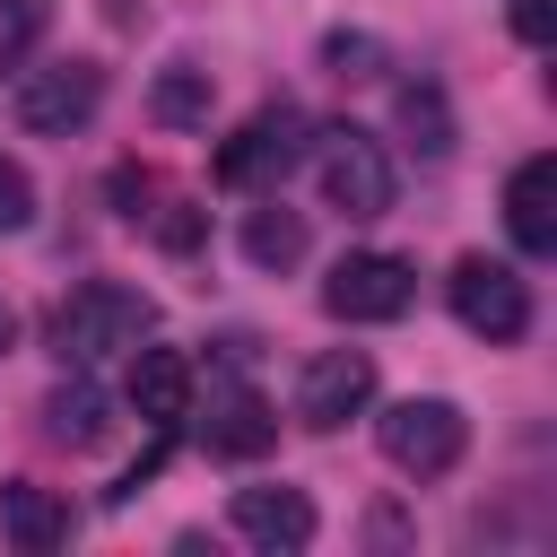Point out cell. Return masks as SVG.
<instances>
[{
	"mask_svg": "<svg viewBox=\"0 0 557 557\" xmlns=\"http://www.w3.org/2000/svg\"><path fill=\"white\" fill-rule=\"evenodd\" d=\"M157 331V305L139 296V287H122V278H87V287H70V305L52 313V348H61V366H104V357H122V348H139Z\"/></svg>",
	"mask_w": 557,
	"mask_h": 557,
	"instance_id": "1",
	"label": "cell"
},
{
	"mask_svg": "<svg viewBox=\"0 0 557 557\" xmlns=\"http://www.w3.org/2000/svg\"><path fill=\"white\" fill-rule=\"evenodd\" d=\"M444 296H453L461 331H479L487 348H513V339L531 331V278H522L513 261L461 252V261H453V278H444Z\"/></svg>",
	"mask_w": 557,
	"mask_h": 557,
	"instance_id": "2",
	"label": "cell"
},
{
	"mask_svg": "<svg viewBox=\"0 0 557 557\" xmlns=\"http://www.w3.org/2000/svg\"><path fill=\"white\" fill-rule=\"evenodd\" d=\"M374 444H383V461L392 470H409V479H444L461 453H470V418L453 409V400H392L383 418H374Z\"/></svg>",
	"mask_w": 557,
	"mask_h": 557,
	"instance_id": "3",
	"label": "cell"
},
{
	"mask_svg": "<svg viewBox=\"0 0 557 557\" xmlns=\"http://www.w3.org/2000/svg\"><path fill=\"white\" fill-rule=\"evenodd\" d=\"M313 183H322V200H331L339 218H383V209H392V157H383V139L357 131V122H339V131L313 139Z\"/></svg>",
	"mask_w": 557,
	"mask_h": 557,
	"instance_id": "4",
	"label": "cell"
},
{
	"mask_svg": "<svg viewBox=\"0 0 557 557\" xmlns=\"http://www.w3.org/2000/svg\"><path fill=\"white\" fill-rule=\"evenodd\" d=\"M96 104H104V70L96 61H44V70L17 78V131H35V139L87 131Z\"/></svg>",
	"mask_w": 557,
	"mask_h": 557,
	"instance_id": "5",
	"label": "cell"
},
{
	"mask_svg": "<svg viewBox=\"0 0 557 557\" xmlns=\"http://www.w3.org/2000/svg\"><path fill=\"white\" fill-rule=\"evenodd\" d=\"M409 296H418V270L400 252H339L322 278V313L339 322H400Z\"/></svg>",
	"mask_w": 557,
	"mask_h": 557,
	"instance_id": "6",
	"label": "cell"
},
{
	"mask_svg": "<svg viewBox=\"0 0 557 557\" xmlns=\"http://www.w3.org/2000/svg\"><path fill=\"white\" fill-rule=\"evenodd\" d=\"M296 157H305V113H296V104H261V113L218 148V183H226V191H270Z\"/></svg>",
	"mask_w": 557,
	"mask_h": 557,
	"instance_id": "7",
	"label": "cell"
},
{
	"mask_svg": "<svg viewBox=\"0 0 557 557\" xmlns=\"http://www.w3.org/2000/svg\"><path fill=\"white\" fill-rule=\"evenodd\" d=\"M366 400H374V357H366V348H322V357L296 374V426H313V435L366 418Z\"/></svg>",
	"mask_w": 557,
	"mask_h": 557,
	"instance_id": "8",
	"label": "cell"
},
{
	"mask_svg": "<svg viewBox=\"0 0 557 557\" xmlns=\"http://www.w3.org/2000/svg\"><path fill=\"white\" fill-rule=\"evenodd\" d=\"M505 226H513L522 261H548L557 252V157H522L505 174Z\"/></svg>",
	"mask_w": 557,
	"mask_h": 557,
	"instance_id": "9",
	"label": "cell"
},
{
	"mask_svg": "<svg viewBox=\"0 0 557 557\" xmlns=\"http://www.w3.org/2000/svg\"><path fill=\"white\" fill-rule=\"evenodd\" d=\"M235 531L270 557L313 548V496L305 487H235Z\"/></svg>",
	"mask_w": 557,
	"mask_h": 557,
	"instance_id": "10",
	"label": "cell"
},
{
	"mask_svg": "<svg viewBox=\"0 0 557 557\" xmlns=\"http://www.w3.org/2000/svg\"><path fill=\"white\" fill-rule=\"evenodd\" d=\"M131 409L157 435H174L191 418V357L183 348H131Z\"/></svg>",
	"mask_w": 557,
	"mask_h": 557,
	"instance_id": "11",
	"label": "cell"
},
{
	"mask_svg": "<svg viewBox=\"0 0 557 557\" xmlns=\"http://www.w3.org/2000/svg\"><path fill=\"white\" fill-rule=\"evenodd\" d=\"M0 531H9L26 557H52V548H70V496H52V487H35V479H9V487H0Z\"/></svg>",
	"mask_w": 557,
	"mask_h": 557,
	"instance_id": "12",
	"label": "cell"
},
{
	"mask_svg": "<svg viewBox=\"0 0 557 557\" xmlns=\"http://www.w3.org/2000/svg\"><path fill=\"white\" fill-rule=\"evenodd\" d=\"M44 435H52V444H70V453H87V444H104V435H113L104 392L87 383V366H70V383L44 400Z\"/></svg>",
	"mask_w": 557,
	"mask_h": 557,
	"instance_id": "13",
	"label": "cell"
},
{
	"mask_svg": "<svg viewBox=\"0 0 557 557\" xmlns=\"http://www.w3.org/2000/svg\"><path fill=\"white\" fill-rule=\"evenodd\" d=\"M392 122H400V139H409L418 157H453V96H444L435 78H400Z\"/></svg>",
	"mask_w": 557,
	"mask_h": 557,
	"instance_id": "14",
	"label": "cell"
},
{
	"mask_svg": "<svg viewBox=\"0 0 557 557\" xmlns=\"http://www.w3.org/2000/svg\"><path fill=\"white\" fill-rule=\"evenodd\" d=\"M278 444V418H270V400H252V392H226L218 409H209V453H226V461H252V453H270Z\"/></svg>",
	"mask_w": 557,
	"mask_h": 557,
	"instance_id": "15",
	"label": "cell"
},
{
	"mask_svg": "<svg viewBox=\"0 0 557 557\" xmlns=\"http://www.w3.org/2000/svg\"><path fill=\"white\" fill-rule=\"evenodd\" d=\"M209 70H191V61H174V70H157V87H148V113L165 122V131H200L209 122Z\"/></svg>",
	"mask_w": 557,
	"mask_h": 557,
	"instance_id": "16",
	"label": "cell"
},
{
	"mask_svg": "<svg viewBox=\"0 0 557 557\" xmlns=\"http://www.w3.org/2000/svg\"><path fill=\"white\" fill-rule=\"evenodd\" d=\"M244 261H252V270H296V261H305V218L278 209V200L252 209V218H244Z\"/></svg>",
	"mask_w": 557,
	"mask_h": 557,
	"instance_id": "17",
	"label": "cell"
},
{
	"mask_svg": "<svg viewBox=\"0 0 557 557\" xmlns=\"http://www.w3.org/2000/svg\"><path fill=\"white\" fill-rule=\"evenodd\" d=\"M322 70H331V78H383V44L357 35V26H331V35H322Z\"/></svg>",
	"mask_w": 557,
	"mask_h": 557,
	"instance_id": "18",
	"label": "cell"
},
{
	"mask_svg": "<svg viewBox=\"0 0 557 557\" xmlns=\"http://www.w3.org/2000/svg\"><path fill=\"white\" fill-rule=\"evenodd\" d=\"M17 226H35V183L17 157H0V235H17Z\"/></svg>",
	"mask_w": 557,
	"mask_h": 557,
	"instance_id": "19",
	"label": "cell"
},
{
	"mask_svg": "<svg viewBox=\"0 0 557 557\" xmlns=\"http://www.w3.org/2000/svg\"><path fill=\"white\" fill-rule=\"evenodd\" d=\"M148 218H157V244H165V252H191V244H200V209H191V200H165V209H148Z\"/></svg>",
	"mask_w": 557,
	"mask_h": 557,
	"instance_id": "20",
	"label": "cell"
},
{
	"mask_svg": "<svg viewBox=\"0 0 557 557\" xmlns=\"http://www.w3.org/2000/svg\"><path fill=\"white\" fill-rule=\"evenodd\" d=\"M513 35H522V44L540 52V44L557 35V0H513Z\"/></svg>",
	"mask_w": 557,
	"mask_h": 557,
	"instance_id": "21",
	"label": "cell"
},
{
	"mask_svg": "<svg viewBox=\"0 0 557 557\" xmlns=\"http://www.w3.org/2000/svg\"><path fill=\"white\" fill-rule=\"evenodd\" d=\"M104 17H113V26H131V17H139V9H131V0H104Z\"/></svg>",
	"mask_w": 557,
	"mask_h": 557,
	"instance_id": "22",
	"label": "cell"
},
{
	"mask_svg": "<svg viewBox=\"0 0 557 557\" xmlns=\"http://www.w3.org/2000/svg\"><path fill=\"white\" fill-rule=\"evenodd\" d=\"M9 339H17V313H9V305H0V357H9Z\"/></svg>",
	"mask_w": 557,
	"mask_h": 557,
	"instance_id": "23",
	"label": "cell"
},
{
	"mask_svg": "<svg viewBox=\"0 0 557 557\" xmlns=\"http://www.w3.org/2000/svg\"><path fill=\"white\" fill-rule=\"evenodd\" d=\"M17 9H26V0H0V17H17Z\"/></svg>",
	"mask_w": 557,
	"mask_h": 557,
	"instance_id": "24",
	"label": "cell"
}]
</instances>
